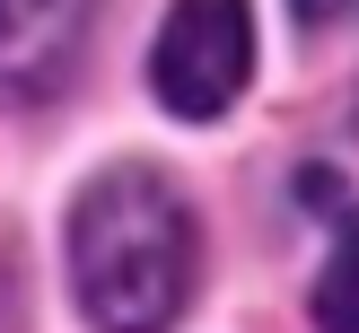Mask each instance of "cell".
Here are the masks:
<instances>
[{
    "instance_id": "1",
    "label": "cell",
    "mask_w": 359,
    "mask_h": 333,
    "mask_svg": "<svg viewBox=\"0 0 359 333\" xmlns=\"http://www.w3.org/2000/svg\"><path fill=\"white\" fill-rule=\"evenodd\" d=\"M193 280H202V228H193V202L158 167L123 158L79 184L70 290H79L88 333H167L193 307Z\"/></svg>"
},
{
    "instance_id": "2",
    "label": "cell",
    "mask_w": 359,
    "mask_h": 333,
    "mask_svg": "<svg viewBox=\"0 0 359 333\" xmlns=\"http://www.w3.org/2000/svg\"><path fill=\"white\" fill-rule=\"evenodd\" d=\"M255 79V9L245 0H175L149 44V88L167 114L219 123Z\"/></svg>"
},
{
    "instance_id": "3",
    "label": "cell",
    "mask_w": 359,
    "mask_h": 333,
    "mask_svg": "<svg viewBox=\"0 0 359 333\" xmlns=\"http://www.w3.org/2000/svg\"><path fill=\"white\" fill-rule=\"evenodd\" d=\"M88 0H0V105H44L79 70Z\"/></svg>"
},
{
    "instance_id": "4",
    "label": "cell",
    "mask_w": 359,
    "mask_h": 333,
    "mask_svg": "<svg viewBox=\"0 0 359 333\" xmlns=\"http://www.w3.org/2000/svg\"><path fill=\"white\" fill-rule=\"evenodd\" d=\"M316 333H359V219H342V245L316 272Z\"/></svg>"
},
{
    "instance_id": "5",
    "label": "cell",
    "mask_w": 359,
    "mask_h": 333,
    "mask_svg": "<svg viewBox=\"0 0 359 333\" xmlns=\"http://www.w3.org/2000/svg\"><path fill=\"white\" fill-rule=\"evenodd\" d=\"M290 9H298V18H316V27H325V18H342L351 0H290Z\"/></svg>"
}]
</instances>
